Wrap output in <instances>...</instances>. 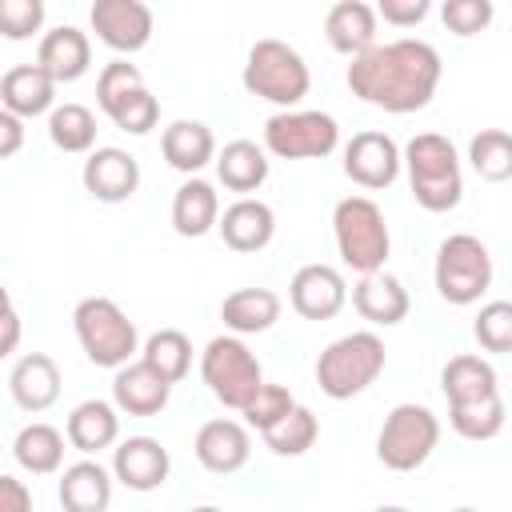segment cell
<instances>
[{"label":"cell","instance_id":"cell-1","mask_svg":"<svg viewBox=\"0 0 512 512\" xmlns=\"http://www.w3.org/2000/svg\"><path fill=\"white\" fill-rule=\"evenodd\" d=\"M440 76H444L440 52L428 40H412V36L372 44L360 56H352V64H348L352 96H360L364 104L384 108L392 116L420 112L436 96Z\"/></svg>","mask_w":512,"mask_h":512},{"label":"cell","instance_id":"cell-2","mask_svg":"<svg viewBox=\"0 0 512 512\" xmlns=\"http://www.w3.org/2000/svg\"><path fill=\"white\" fill-rule=\"evenodd\" d=\"M400 168H408L412 200L424 212H452L464 196V176H460V156L448 136L440 132H416L404 152Z\"/></svg>","mask_w":512,"mask_h":512},{"label":"cell","instance_id":"cell-3","mask_svg":"<svg viewBox=\"0 0 512 512\" xmlns=\"http://www.w3.org/2000/svg\"><path fill=\"white\" fill-rule=\"evenodd\" d=\"M388 348L376 332H348L332 340L316 360V384L328 400H352L380 380Z\"/></svg>","mask_w":512,"mask_h":512},{"label":"cell","instance_id":"cell-4","mask_svg":"<svg viewBox=\"0 0 512 512\" xmlns=\"http://www.w3.org/2000/svg\"><path fill=\"white\" fill-rule=\"evenodd\" d=\"M240 80L256 100H268L276 108H296L312 88V72L304 64V56L276 36H264L248 48Z\"/></svg>","mask_w":512,"mask_h":512},{"label":"cell","instance_id":"cell-5","mask_svg":"<svg viewBox=\"0 0 512 512\" xmlns=\"http://www.w3.org/2000/svg\"><path fill=\"white\" fill-rule=\"evenodd\" d=\"M72 328L96 368H120L140 352L136 320H128V312L108 296H84L72 308Z\"/></svg>","mask_w":512,"mask_h":512},{"label":"cell","instance_id":"cell-6","mask_svg":"<svg viewBox=\"0 0 512 512\" xmlns=\"http://www.w3.org/2000/svg\"><path fill=\"white\" fill-rule=\"evenodd\" d=\"M332 236H336V252L352 272H376L384 268L388 252H392V236H388V220L380 212L376 200L368 196H344L332 208Z\"/></svg>","mask_w":512,"mask_h":512},{"label":"cell","instance_id":"cell-7","mask_svg":"<svg viewBox=\"0 0 512 512\" xmlns=\"http://www.w3.org/2000/svg\"><path fill=\"white\" fill-rule=\"evenodd\" d=\"M440 300L464 308L476 304L492 288V252L480 236L472 232H452L436 248V268H432Z\"/></svg>","mask_w":512,"mask_h":512},{"label":"cell","instance_id":"cell-8","mask_svg":"<svg viewBox=\"0 0 512 512\" xmlns=\"http://www.w3.org/2000/svg\"><path fill=\"white\" fill-rule=\"evenodd\" d=\"M200 380L224 408H244V400L264 384V368L256 352L244 344V336H212L200 352Z\"/></svg>","mask_w":512,"mask_h":512},{"label":"cell","instance_id":"cell-9","mask_svg":"<svg viewBox=\"0 0 512 512\" xmlns=\"http://www.w3.org/2000/svg\"><path fill=\"white\" fill-rule=\"evenodd\" d=\"M440 444V420L424 404H396L376 436V460L392 472H416Z\"/></svg>","mask_w":512,"mask_h":512},{"label":"cell","instance_id":"cell-10","mask_svg":"<svg viewBox=\"0 0 512 512\" xmlns=\"http://www.w3.org/2000/svg\"><path fill=\"white\" fill-rule=\"evenodd\" d=\"M340 144V124L328 112L280 108L264 124V152L276 160H324Z\"/></svg>","mask_w":512,"mask_h":512},{"label":"cell","instance_id":"cell-11","mask_svg":"<svg viewBox=\"0 0 512 512\" xmlns=\"http://www.w3.org/2000/svg\"><path fill=\"white\" fill-rule=\"evenodd\" d=\"M88 20H92L96 40L108 44L112 52H120V56L140 52L152 40V28H156L152 8L144 0H92Z\"/></svg>","mask_w":512,"mask_h":512},{"label":"cell","instance_id":"cell-12","mask_svg":"<svg viewBox=\"0 0 512 512\" xmlns=\"http://www.w3.org/2000/svg\"><path fill=\"white\" fill-rule=\"evenodd\" d=\"M344 176L360 188H388L400 176V144L388 132H356L344 144Z\"/></svg>","mask_w":512,"mask_h":512},{"label":"cell","instance_id":"cell-13","mask_svg":"<svg viewBox=\"0 0 512 512\" xmlns=\"http://www.w3.org/2000/svg\"><path fill=\"white\" fill-rule=\"evenodd\" d=\"M84 168H80V180H84V192L100 204H124L136 196L140 188V160L124 148H92L84 152Z\"/></svg>","mask_w":512,"mask_h":512},{"label":"cell","instance_id":"cell-14","mask_svg":"<svg viewBox=\"0 0 512 512\" xmlns=\"http://www.w3.org/2000/svg\"><path fill=\"white\" fill-rule=\"evenodd\" d=\"M288 304L304 320H332L348 304V284L332 264H304L288 284Z\"/></svg>","mask_w":512,"mask_h":512},{"label":"cell","instance_id":"cell-15","mask_svg":"<svg viewBox=\"0 0 512 512\" xmlns=\"http://www.w3.org/2000/svg\"><path fill=\"white\" fill-rule=\"evenodd\" d=\"M172 456L156 436H128L112 448V480L132 492H152L168 480Z\"/></svg>","mask_w":512,"mask_h":512},{"label":"cell","instance_id":"cell-16","mask_svg":"<svg viewBox=\"0 0 512 512\" xmlns=\"http://www.w3.org/2000/svg\"><path fill=\"white\" fill-rule=\"evenodd\" d=\"M112 404L124 412V416H156L168 408L172 400V384L148 368L144 360H128L120 368H112Z\"/></svg>","mask_w":512,"mask_h":512},{"label":"cell","instance_id":"cell-17","mask_svg":"<svg viewBox=\"0 0 512 512\" xmlns=\"http://www.w3.org/2000/svg\"><path fill=\"white\" fill-rule=\"evenodd\" d=\"M192 452H196V460L208 468V472H216V476H232V472H240L244 464H248V456H252V436H248V428L240 424V420H208V424H200V432H196V440H192Z\"/></svg>","mask_w":512,"mask_h":512},{"label":"cell","instance_id":"cell-18","mask_svg":"<svg viewBox=\"0 0 512 512\" xmlns=\"http://www.w3.org/2000/svg\"><path fill=\"white\" fill-rule=\"evenodd\" d=\"M352 308L360 312V320H368L376 328H392V324L408 320L412 300H408V288L392 272L376 268V272H360V280L352 288Z\"/></svg>","mask_w":512,"mask_h":512},{"label":"cell","instance_id":"cell-19","mask_svg":"<svg viewBox=\"0 0 512 512\" xmlns=\"http://www.w3.org/2000/svg\"><path fill=\"white\" fill-rule=\"evenodd\" d=\"M8 392L24 412H48L60 400V368L48 352H24L8 372Z\"/></svg>","mask_w":512,"mask_h":512},{"label":"cell","instance_id":"cell-20","mask_svg":"<svg viewBox=\"0 0 512 512\" xmlns=\"http://www.w3.org/2000/svg\"><path fill=\"white\" fill-rule=\"evenodd\" d=\"M216 228L232 252H260L276 236V212H272V204H264L256 196H240L236 204H228L220 212Z\"/></svg>","mask_w":512,"mask_h":512},{"label":"cell","instance_id":"cell-21","mask_svg":"<svg viewBox=\"0 0 512 512\" xmlns=\"http://www.w3.org/2000/svg\"><path fill=\"white\" fill-rule=\"evenodd\" d=\"M36 64L56 80V84H72L80 80L88 68H92V40L88 32L72 28V24H60L52 32L40 36V48H36Z\"/></svg>","mask_w":512,"mask_h":512},{"label":"cell","instance_id":"cell-22","mask_svg":"<svg viewBox=\"0 0 512 512\" xmlns=\"http://www.w3.org/2000/svg\"><path fill=\"white\" fill-rule=\"evenodd\" d=\"M56 104V80L40 64H16L0 76V108L16 112L20 120L44 116Z\"/></svg>","mask_w":512,"mask_h":512},{"label":"cell","instance_id":"cell-23","mask_svg":"<svg viewBox=\"0 0 512 512\" xmlns=\"http://www.w3.org/2000/svg\"><path fill=\"white\" fill-rule=\"evenodd\" d=\"M64 440L84 456L112 448L120 440V408L108 400H80L64 420Z\"/></svg>","mask_w":512,"mask_h":512},{"label":"cell","instance_id":"cell-24","mask_svg":"<svg viewBox=\"0 0 512 512\" xmlns=\"http://www.w3.org/2000/svg\"><path fill=\"white\" fill-rule=\"evenodd\" d=\"M376 32H380L376 8L364 0H340L324 16V36L340 56H360L364 48L376 44Z\"/></svg>","mask_w":512,"mask_h":512},{"label":"cell","instance_id":"cell-25","mask_svg":"<svg viewBox=\"0 0 512 512\" xmlns=\"http://www.w3.org/2000/svg\"><path fill=\"white\" fill-rule=\"evenodd\" d=\"M160 152L168 160V168L184 172V176H196L204 164H212L216 156V136L204 120H172L160 136Z\"/></svg>","mask_w":512,"mask_h":512},{"label":"cell","instance_id":"cell-26","mask_svg":"<svg viewBox=\"0 0 512 512\" xmlns=\"http://www.w3.org/2000/svg\"><path fill=\"white\" fill-rule=\"evenodd\" d=\"M216 220H220L216 188L208 180H200V176H188L172 196V228H176V236L200 240V236H208L216 228Z\"/></svg>","mask_w":512,"mask_h":512},{"label":"cell","instance_id":"cell-27","mask_svg":"<svg viewBox=\"0 0 512 512\" xmlns=\"http://www.w3.org/2000/svg\"><path fill=\"white\" fill-rule=\"evenodd\" d=\"M56 496L68 512H104L112 504V472L100 460H76L60 472Z\"/></svg>","mask_w":512,"mask_h":512},{"label":"cell","instance_id":"cell-28","mask_svg":"<svg viewBox=\"0 0 512 512\" xmlns=\"http://www.w3.org/2000/svg\"><path fill=\"white\" fill-rule=\"evenodd\" d=\"M212 164H216V180L240 196H252L268 180V152L256 140H228L212 156Z\"/></svg>","mask_w":512,"mask_h":512},{"label":"cell","instance_id":"cell-29","mask_svg":"<svg viewBox=\"0 0 512 512\" xmlns=\"http://www.w3.org/2000/svg\"><path fill=\"white\" fill-rule=\"evenodd\" d=\"M220 320L236 336H256L268 332L280 320V296L272 288H236L220 304Z\"/></svg>","mask_w":512,"mask_h":512},{"label":"cell","instance_id":"cell-30","mask_svg":"<svg viewBox=\"0 0 512 512\" xmlns=\"http://www.w3.org/2000/svg\"><path fill=\"white\" fill-rule=\"evenodd\" d=\"M440 388H444L448 404H468V400L500 392V376H496L492 360H484L476 352H464V356H452L440 368Z\"/></svg>","mask_w":512,"mask_h":512},{"label":"cell","instance_id":"cell-31","mask_svg":"<svg viewBox=\"0 0 512 512\" xmlns=\"http://www.w3.org/2000/svg\"><path fill=\"white\" fill-rule=\"evenodd\" d=\"M12 456H16V464H20L24 472H32V476H52V472H60V464H64V432L52 428V424H44V420H32V424H24V428L16 432Z\"/></svg>","mask_w":512,"mask_h":512},{"label":"cell","instance_id":"cell-32","mask_svg":"<svg viewBox=\"0 0 512 512\" xmlns=\"http://www.w3.org/2000/svg\"><path fill=\"white\" fill-rule=\"evenodd\" d=\"M48 140L60 148V152H72V156H84L96 148V116L92 108L68 100V104H52L48 112Z\"/></svg>","mask_w":512,"mask_h":512},{"label":"cell","instance_id":"cell-33","mask_svg":"<svg viewBox=\"0 0 512 512\" xmlns=\"http://www.w3.org/2000/svg\"><path fill=\"white\" fill-rule=\"evenodd\" d=\"M504 396L492 392V396H480V400H468V404H448V424L456 436L464 440H496L504 432Z\"/></svg>","mask_w":512,"mask_h":512},{"label":"cell","instance_id":"cell-34","mask_svg":"<svg viewBox=\"0 0 512 512\" xmlns=\"http://www.w3.org/2000/svg\"><path fill=\"white\" fill-rule=\"evenodd\" d=\"M140 360L148 368H156L168 384H180L188 372H192V340L180 332V328H160L144 340L140 348Z\"/></svg>","mask_w":512,"mask_h":512},{"label":"cell","instance_id":"cell-35","mask_svg":"<svg viewBox=\"0 0 512 512\" xmlns=\"http://www.w3.org/2000/svg\"><path fill=\"white\" fill-rule=\"evenodd\" d=\"M260 436H264V444H268L272 456H304V452L316 444V436H320V420H316L312 408L292 404V408H288L272 428H264Z\"/></svg>","mask_w":512,"mask_h":512},{"label":"cell","instance_id":"cell-36","mask_svg":"<svg viewBox=\"0 0 512 512\" xmlns=\"http://www.w3.org/2000/svg\"><path fill=\"white\" fill-rule=\"evenodd\" d=\"M468 164L480 180L504 184L512 176V136L504 128H480L468 140Z\"/></svg>","mask_w":512,"mask_h":512},{"label":"cell","instance_id":"cell-37","mask_svg":"<svg viewBox=\"0 0 512 512\" xmlns=\"http://www.w3.org/2000/svg\"><path fill=\"white\" fill-rule=\"evenodd\" d=\"M136 88H144V72H140L136 64H128V60L104 64L100 76H96V104H100V112L112 116Z\"/></svg>","mask_w":512,"mask_h":512},{"label":"cell","instance_id":"cell-38","mask_svg":"<svg viewBox=\"0 0 512 512\" xmlns=\"http://www.w3.org/2000/svg\"><path fill=\"white\" fill-rule=\"evenodd\" d=\"M472 336L484 352H508L512 348V304L508 300H488L472 324Z\"/></svg>","mask_w":512,"mask_h":512},{"label":"cell","instance_id":"cell-39","mask_svg":"<svg viewBox=\"0 0 512 512\" xmlns=\"http://www.w3.org/2000/svg\"><path fill=\"white\" fill-rule=\"evenodd\" d=\"M440 20L452 36H480L492 28L496 20V4L492 0H444L440 4Z\"/></svg>","mask_w":512,"mask_h":512},{"label":"cell","instance_id":"cell-40","mask_svg":"<svg viewBox=\"0 0 512 512\" xmlns=\"http://www.w3.org/2000/svg\"><path fill=\"white\" fill-rule=\"evenodd\" d=\"M292 404H296V400H292V392H288L284 384H260V388L244 400L240 416H244V424H248V428L264 432V428H272V424H276Z\"/></svg>","mask_w":512,"mask_h":512},{"label":"cell","instance_id":"cell-41","mask_svg":"<svg viewBox=\"0 0 512 512\" xmlns=\"http://www.w3.org/2000/svg\"><path fill=\"white\" fill-rule=\"evenodd\" d=\"M120 132H128V136H148L152 128H156V120H160V100L148 92V84L144 88H136L112 116H108Z\"/></svg>","mask_w":512,"mask_h":512},{"label":"cell","instance_id":"cell-42","mask_svg":"<svg viewBox=\"0 0 512 512\" xmlns=\"http://www.w3.org/2000/svg\"><path fill=\"white\" fill-rule=\"evenodd\" d=\"M44 28V0H0V36L32 40Z\"/></svg>","mask_w":512,"mask_h":512},{"label":"cell","instance_id":"cell-43","mask_svg":"<svg viewBox=\"0 0 512 512\" xmlns=\"http://www.w3.org/2000/svg\"><path fill=\"white\" fill-rule=\"evenodd\" d=\"M432 12V0H376V20L392 28H416Z\"/></svg>","mask_w":512,"mask_h":512},{"label":"cell","instance_id":"cell-44","mask_svg":"<svg viewBox=\"0 0 512 512\" xmlns=\"http://www.w3.org/2000/svg\"><path fill=\"white\" fill-rule=\"evenodd\" d=\"M32 508V488L8 472H0V512H28Z\"/></svg>","mask_w":512,"mask_h":512},{"label":"cell","instance_id":"cell-45","mask_svg":"<svg viewBox=\"0 0 512 512\" xmlns=\"http://www.w3.org/2000/svg\"><path fill=\"white\" fill-rule=\"evenodd\" d=\"M24 148V120L8 108H0V160L16 156Z\"/></svg>","mask_w":512,"mask_h":512},{"label":"cell","instance_id":"cell-46","mask_svg":"<svg viewBox=\"0 0 512 512\" xmlns=\"http://www.w3.org/2000/svg\"><path fill=\"white\" fill-rule=\"evenodd\" d=\"M20 336H24V328H20V316H16V308L0 312V360H8V356L20 348Z\"/></svg>","mask_w":512,"mask_h":512}]
</instances>
